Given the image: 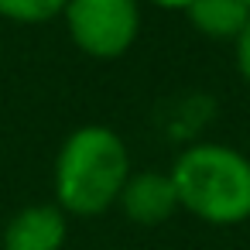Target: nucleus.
Masks as SVG:
<instances>
[{
    "label": "nucleus",
    "mask_w": 250,
    "mask_h": 250,
    "mask_svg": "<svg viewBox=\"0 0 250 250\" xmlns=\"http://www.w3.org/2000/svg\"><path fill=\"white\" fill-rule=\"evenodd\" d=\"M247 4H250V0H247Z\"/></svg>",
    "instance_id": "nucleus-10"
},
{
    "label": "nucleus",
    "mask_w": 250,
    "mask_h": 250,
    "mask_svg": "<svg viewBox=\"0 0 250 250\" xmlns=\"http://www.w3.org/2000/svg\"><path fill=\"white\" fill-rule=\"evenodd\" d=\"M185 14L199 35L212 42H236L250 21V4L247 0H192Z\"/></svg>",
    "instance_id": "nucleus-6"
},
{
    "label": "nucleus",
    "mask_w": 250,
    "mask_h": 250,
    "mask_svg": "<svg viewBox=\"0 0 250 250\" xmlns=\"http://www.w3.org/2000/svg\"><path fill=\"white\" fill-rule=\"evenodd\" d=\"M69 0H0V18L14 24H45L65 11Z\"/></svg>",
    "instance_id": "nucleus-7"
},
{
    "label": "nucleus",
    "mask_w": 250,
    "mask_h": 250,
    "mask_svg": "<svg viewBox=\"0 0 250 250\" xmlns=\"http://www.w3.org/2000/svg\"><path fill=\"white\" fill-rule=\"evenodd\" d=\"M69 236V216L55 202H31L18 209L0 236L4 250H62Z\"/></svg>",
    "instance_id": "nucleus-4"
},
{
    "label": "nucleus",
    "mask_w": 250,
    "mask_h": 250,
    "mask_svg": "<svg viewBox=\"0 0 250 250\" xmlns=\"http://www.w3.org/2000/svg\"><path fill=\"white\" fill-rule=\"evenodd\" d=\"M233 52H236V69H240L243 83H250V21L240 31V38L233 42Z\"/></svg>",
    "instance_id": "nucleus-8"
},
{
    "label": "nucleus",
    "mask_w": 250,
    "mask_h": 250,
    "mask_svg": "<svg viewBox=\"0 0 250 250\" xmlns=\"http://www.w3.org/2000/svg\"><path fill=\"white\" fill-rule=\"evenodd\" d=\"M127 178L130 151L124 137L106 124L76 127L55 154V206L65 216H103L110 206H117Z\"/></svg>",
    "instance_id": "nucleus-1"
},
{
    "label": "nucleus",
    "mask_w": 250,
    "mask_h": 250,
    "mask_svg": "<svg viewBox=\"0 0 250 250\" xmlns=\"http://www.w3.org/2000/svg\"><path fill=\"white\" fill-rule=\"evenodd\" d=\"M178 209L209 226H240L250 219V154L199 141L188 144L168 168Z\"/></svg>",
    "instance_id": "nucleus-2"
},
{
    "label": "nucleus",
    "mask_w": 250,
    "mask_h": 250,
    "mask_svg": "<svg viewBox=\"0 0 250 250\" xmlns=\"http://www.w3.org/2000/svg\"><path fill=\"white\" fill-rule=\"evenodd\" d=\"M65 31L89 59H120L141 35V0H69Z\"/></svg>",
    "instance_id": "nucleus-3"
},
{
    "label": "nucleus",
    "mask_w": 250,
    "mask_h": 250,
    "mask_svg": "<svg viewBox=\"0 0 250 250\" xmlns=\"http://www.w3.org/2000/svg\"><path fill=\"white\" fill-rule=\"evenodd\" d=\"M147 4H154V7H161V11H188L192 0H147Z\"/></svg>",
    "instance_id": "nucleus-9"
},
{
    "label": "nucleus",
    "mask_w": 250,
    "mask_h": 250,
    "mask_svg": "<svg viewBox=\"0 0 250 250\" xmlns=\"http://www.w3.org/2000/svg\"><path fill=\"white\" fill-rule=\"evenodd\" d=\"M117 206L137 226H161L178 212V195L168 171H130Z\"/></svg>",
    "instance_id": "nucleus-5"
}]
</instances>
